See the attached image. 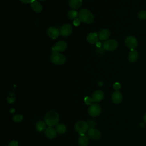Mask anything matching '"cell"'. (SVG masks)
Listing matches in <instances>:
<instances>
[{"instance_id":"31","label":"cell","mask_w":146,"mask_h":146,"mask_svg":"<svg viewBox=\"0 0 146 146\" xmlns=\"http://www.w3.org/2000/svg\"><path fill=\"white\" fill-rule=\"evenodd\" d=\"M144 122L146 123V113H145V115H144Z\"/></svg>"},{"instance_id":"1","label":"cell","mask_w":146,"mask_h":146,"mask_svg":"<svg viewBox=\"0 0 146 146\" xmlns=\"http://www.w3.org/2000/svg\"><path fill=\"white\" fill-rule=\"evenodd\" d=\"M59 121L58 113L54 111H48L44 116V121L48 127L56 126Z\"/></svg>"},{"instance_id":"20","label":"cell","mask_w":146,"mask_h":146,"mask_svg":"<svg viewBox=\"0 0 146 146\" xmlns=\"http://www.w3.org/2000/svg\"><path fill=\"white\" fill-rule=\"evenodd\" d=\"M138 56V53L136 50H131V51L129 52L128 54V58L130 62H135L137 60Z\"/></svg>"},{"instance_id":"27","label":"cell","mask_w":146,"mask_h":146,"mask_svg":"<svg viewBox=\"0 0 146 146\" xmlns=\"http://www.w3.org/2000/svg\"><path fill=\"white\" fill-rule=\"evenodd\" d=\"M121 88V85L118 82H116L114 84H113V88L116 90V91H118L120 88Z\"/></svg>"},{"instance_id":"10","label":"cell","mask_w":146,"mask_h":146,"mask_svg":"<svg viewBox=\"0 0 146 146\" xmlns=\"http://www.w3.org/2000/svg\"><path fill=\"white\" fill-rule=\"evenodd\" d=\"M67 48V44L66 42L63 40H60L58 42L52 47V51L53 52H62L64 51Z\"/></svg>"},{"instance_id":"2","label":"cell","mask_w":146,"mask_h":146,"mask_svg":"<svg viewBox=\"0 0 146 146\" xmlns=\"http://www.w3.org/2000/svg\"><path fill=\"white\" fill-rule=\"evenodd\" d=\"M78 18L80 21L85 23H91L94 20V17L93 14L88 10L82 9L79 12Z\"/></svg>"},{"instance_id":"23","label":"cell","mask_w":146,"mask_h":146,"mask_svg":"<svg viewBox=\"0 0 146 146\" xmlns=\"http://www.w3.org/2000/svg\"><path fill=\"white\" fill-rule=\"evenodd\" d=\"M79 13H78V11L75 10H71L68 11V17L71 19H76V18L78 17Z\"/></svg>"},{"instance_id":"12","label":"cell","mask_w":146,"mask_h":146,"mask_svg":"<svg viewBox=\"0 0 146 146\" xmlns=\"http://www.w3.org/2000/svg\"><path fill=\"white\" fill-rule=\"evenodd\" d=\"M104 98V93L100 90L95 91L92 95V99L95 103L101 102Z\"/></svg>"},{"instance_id":"6","label":"cell","mask_w":146,"mask_h":146,"mask_svg":"<svg viewBox=\"0 0 146 146\" xmlns=\"http://www.w3.org/2000/svg\"><path fill=\"white\" fill-rule=\"evenodd\" d=\"M102 111L101 107L97 103H92L88 108V112L90 115L96 117L99 116Z\"/></svg>"},{"instance_id":"8","label":"cell","mask_w":146,"mask_h":146,"mask_svg":"<svg viewBox=\"0 0 146 146\" xmlns=\"http://www.w3.org/2000/svg\"><path fill=\"white\" fill-rule=\"evenodd\" d=\"M88 136L93 140H99L101 138L102 133L101 132L96 128H91L88 130Z\"/></svg>"},{"instance_id":"30","label":"cell","mask_w":146,"mask_h":146,"mask_svg":"<svg viewBox=\"0 0 146 146\" xmlns=\"http://www.w3.org/2000/svg\"><path fill=\"white\" fill-rule=\"evenodd\" d=\"M19 1L23 3H31L35 0H19Z\"/></svg>"},{"instance_id":"19","label":"cell","mask_w":146,"mask_h":146,"mask_svg":"<svg viewBox=\"0 0 146 146\" xmlns=\"http://www.w3.org/2000/svg\"><path fill=\"white\" fill-rule=\"evenodd\" d=\"M31 7L33 11L35 13H40L42 11V5L36 0L31 3Z\"/></svg>"},{"instance_id":"17","label":"cell","mask_w":146,"mask_h":146,"mask_svg":"<svg viewBox=\"0 0 146 146\" xmlns=\"http://www.w3.org/2000/svg\"><path fill=\"white\" fill-rule=\"evenodd\" d=\"M82 5V0H70L68 2L69 6L73 10L79 9Z\"/></svg>"},{"instance_id":"7","label":"cell","mask_w":146,"mask_h":146,"mask_svg":"<svg viewBox=\"0 0 146 146\" xmlns=\"http://www.w3.org/2000/svg\"><path fill=\"white\" fill-rule=\"evenodd\" d=\"M72 31V27L71 25L68 23L64 24L60 29V35L63 37H67L69 36Z\"/></svg>"},{"instance_id":"14","label":"cell","mask_w":146,"mask_h":146,"mask_svg":"<svg viewBox=\"0 0 146 146\" xmlns=\"http://www.w3.org/2000/svg\"><path fill=\"white\" fill-rule=\"evenodd\" d=\"M44 133H45L46 136L48 138L52 139L56 137L57 132H56L55 128H53V127H47L46 129H45Z\"/></svg>"},{"instance_id":"18","label":"cell","mask_w":146,"mask_h":146,"mask_svg":"<svg viewBox=\"0 0 146 146\" xmlns=\"http://www.w3.org/2000/svg\"><path fill=\"white\" fill-rule=\"evenodd\" d=\"M88 138L85 134L80 135L78 139V142L80 146H87L88 143Z\"/></svg>"},{"instance_id":"9","label":"cell","mask_w":146,"mask_h":146,"mask_svg":"<svg viewBox=\"0 0 146 146\" xmlns=\"http://www.w3.org/2000/svg\"><path fill=\"white\" fill-rule=\"evenodd\" d=\"M126 46L131 50H134L137 46V40L133 36H128L125 39Z\"/></svg>"},{"instance_id":"25","label":"cell","mask_w":146,"mask_h":146,"mask_svg":"<svg viewBox=\"0 0 146 146\" xmlns=\"http://www.w3.org/2000/svg\"><path fill=\"white\" fill-rule=\"evenodd\" d=\"M23 119V117L21 115H15L13 117V120L15 122H20Z\"/></svg>"},{"instance_id":"26","label":"cell","mask_w":146,"mask_h":146,"mask_svg":"<svg viewBox=\"0 0 146 146\" xmlns=\"http://www.w3.org/2000/svg\"><path fill=\"white\" fill-rule=\"evenodd\" d=\"M93 102V100H92V98H90V97H89V96H87V97H86L85 98H84V102H85V103L86 104H92V102Z\"/></svg>"},{"instance_id":"28","label":"cell","mask_w":146,"mask_h":146,"mask_svg":"<svg viewBox=\"0 0 146 146\" xmlns=\"http://www.w3.org/2000/svg\"><path fill=\"white\" fill-rule=\"evenodd\" d=\"M80 22H81V21H80V19H79V18H76V19H75L74 21H73V24H74L75 26H79V25H80Z\"/></svg>"},{"instance_id":"32","label":"cell","mask_w":146,"mask_h":146,"mask_svg":"<svg viewBox=\"0 0 146 146\" xmlns=\"http://www.w3.org/2000/svg\"><path fill=\"white\" fill-rule=\"evenodd\" d=\"M38 1H44V0H38Z\"/></svg>"},{"instance_id":"15","label":"cell","mask_w":146,"mask_h":146,"mask_svg":"<svg viewBox=\"0 0 146 146\" xmlns=\"http://www.w3.org/2000/svg\"><path fill=\"white\" fill-rule=\"evenodd\" d=\"M111 99L113 103L116 104H119L122 101V99H123L122 94L119 91H116L113 92V94H112Z\"/></svg>"},{"instance_id":"22","label":"cell","mask_w":146,"mask_h":146,"mask_svg":"<svg viewBox=\"0 0 146 146\" xmlns=\"http://www.w3.org/2000/svg\"><path fill=\"white\" fill-rule=\"evenodd\" d=\"M55 129L58 133L63 134L66 131V127L62 123H58L55 126Z\"/></svg>"},{"instance_id":"24","label":"cell","mask_w":146,"mask_h":146,"mask_svg":"<svg viewBox=\"0 0 146 146\" xmlns=\"http://www.w3.org/2000/svg\"><path fill=\"white\" fill-rule=\"evenodd\" d=\"M137 18L141 20H144L146 19V10L140 11L137 14Z\"/></svg>"},{"instance_id":"3","label":"cell","mask_w":146,"mask_h":146,"mask_svg":"<svg viewBox=\"0 0 146 146\" xmlns=\"http://www.w3.org/2000/svg\"><path fill=\"white\" fill-rule=\"evenodd\" d=\"M51 61L55 64H62L66 62L65 56L58 52H53L50 57Z\"/></svg>"},{"instance_id":"21","label":"cell","mask_w":146,"mask_h":146,"mask_svg":"<svg viewBox=\"0 0 146 146\" xmlns=\"http://www.w3.org/2000/svg\"><path fill=\"white\" fill-rule=\"evenodd\" d=\"M36 129L38 132H41L46 129V123L42 120L38 121L36 124Z\"/></svg>"},{"instance_id":"29","label":"cell","mask_w":146,"mask_h":146,"mask_svg":"<svg viewBox=\"0 0 146 146\" xmlns=\"http://www.w3.org/2000/svg\"><path fill=\"white\" fill-rule=\"evenodd\" d=\"M9 146H18V143L15 140H12L9 143Z\"/></svg>"},{"instance_id":"13","label":"cell","mask_w":146,"mask_h":146,"mask_svg":"<svg viewBox=\"0 0 146 146\" xmlns=\"http://www.w3.org/2000/svg\"><path fill=\"white\" fill-rule=\"evenodd\" d=\"M111 33L107 29H103L101 30L98 33V38L100 40H105L109 38Z\"/></svg>"},{"instance_id":"11","label":"cell","mask_w":146,"mask_h":146,"mask_svg":"<svg viewBox=\"0 0 146 146\" xmlns=\"http://www.w3.org/2000/svg\"><path fill=\"white\" fill-rule=\"evenodd\" d=\"M47 34L48 35V36L52 39H55L58 38V36L60 35V31L59 30L54 27H50L48 29L47 31Z\"/></svg>"},{"instance_id":"4","label":"cell","mask_w":146,"mask_h":146,"mask_svg":"<svg viewBox=\"0 0 146 146\" xmlns=\"http://www.w3.org/2000/svg\"><path fill=\"white\" fill-rule=\"evenodd\" d=\"M88 123L83 120H79L77 121L75 125V129L76 131L80 135L84 134L88 130Z\"/></svg>"},{"instance_id":"16","label":"cell","mask_w":146,"mask_h":146,"mask_svg":"<svg viewBox=\"0 0 146 146\" xmlns=\"http://www.w3.org/2000/svg\"><path fill=\"white\" fill-rule=\"evenodd\" d=\"M87 40L88 42L91 44L95 43L98 42L99 38H98V34L96 33H91L88 34L87 36Z\"/></svg>"},{"instance_id":"5","label":"cell","mask_w":146,"mask_h":146,"mask_svg":"<svg viewBox=\"0 0 146 146\" xmlns=\"http://www.w3.org/2000/svg\"><path fill=\"white\" fill-rule=\"evenodd\" d=\"M103 48L108 51H111L115 50L118 46V43L117 42L115 39H109L106 40L103 43Z\"/></svg>"}]
</instances>
